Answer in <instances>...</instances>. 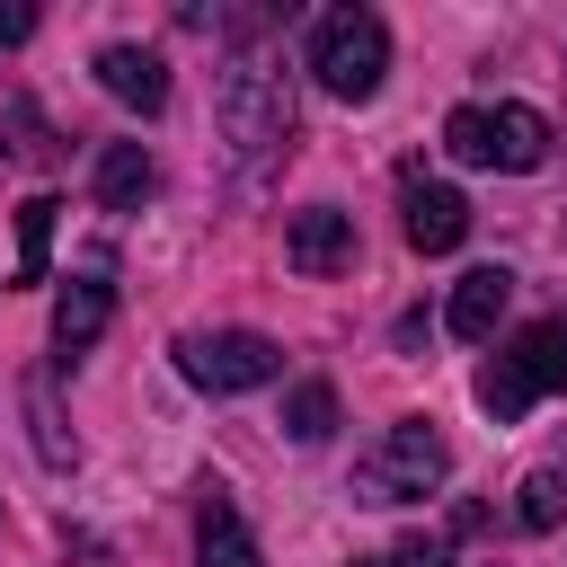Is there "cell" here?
<instances>
[{
  "label": "cell",
  "mask_w": 567,
  "mask_h": 567,
  "mask_svg": "<svg viewBox=\"0 0 567 567\" xmlns=\"http://www.w3.org/2000/svg\"><path fill=\"white\" fill-rule=\"evenodd\" d=\"M549 390H567V319H532L514 346H496L487 363H478V408L496 416V425H514L532 399H549Z\"/></svg>",
  "instance_id": "cell-1"
},
{
  "label": "cell",
  "mask_w": 567,
  "mask_h": 567,
  "mask_svg": "<svg viewBox=\"0 0 567 567\" xmlns=\"http://www.w3.org/2000/svg\"><path fill=\"white\" fill-rule=\"evenodd\" d=\"M443 151L461 159V168H540L549 159V115L540 106H452L443 115Z\"/></svg>",
  "instance_id": "cell-2"
},
{
  "label": "cell",
  "mask_w": 567,
  "mask_h": 567,
  "mask_svg": "<svg viewBox=\"0 0 567 567\" xmlns=\"http://www.w3.org/2000/svg\"><path fill=\"white\" fill-rule=\"evenodd\" d=\"M381 71H390V27H381L372 9H328V18L310 27V80H319L328 97L363 106V97L381 89Z\"/></svg>",
  "instance_id": "cell-3"
},
{
  "label": "cell",
  "mask_w": 567,
  "mask_h": 567,
  "mask_svg": "<svg viewBox=\"0 0 567 567\" xmlns=\"http://www.w3.org/2000/svg\"><path fill=\"white\" fill-rule=\"evenodd\" d=\"M221 142L239 151V168H266L292 142V89H284V71H266V62L221 71Z\"/></svg>",
  "instance_id": "cell-4"
},
{
  "label": "cell",
  "mask_w": 567,
  "mask_h": 567,
  "mask_svg": "<svg viewBox=\"0 0 567 567\" xmlns=\"http://www.w3.org/2000/svg\"><path fill=\"white\" fill-rule=\"evenodd\" d=\"M443 470H452L443 434L408 416V425H390V434L354 461V496H363V505H416V496H434V487H443Z\"/></svg>",
  "instance_id": "cell-5"
},
{
  "label": "cell",
  "mask_w": 567,
  "mask_h": 567,
  "mask_svg": "<svg viewBox=\"0 0 567 567\" xmlns=\"http://www.w3.org/2000/svg\"><path fill=\"white\" fill-rule=\"evenodd\" d=\"M177 372L213 399H239V390H266L284 372V346L257 337V328H186L177 337Z\"/></svg>",
  "instance_id": "cell-6"
},
{
  "label": "cell",
  "mask_w": 567,
  "mask_h": 567,
  "mask_svg": "<svg viewBox=\"0 0 567 567\" xmlns=\"http://www.w3.org/2000/svg\"><path fill=\"white\" fill-rule=\"evenodd\" d=\"M399 230H408L416 257H452L470 239V195L443 186V177H425V168H408L399 177Z\"/></svg>",
  "instance_id": "cell-7"
},
{
  "label": "cell",
  "mask_w": 567,
  "mask_h": 567,
  "mask_svg": "<svg viewBox=\"0 0 567 567\" xmlns=\"http://www.w3.org/2000/svg\"><path fill=\"white\" fill-rule=\"evenodd\" d=\"M284 266L292 275H346L354 266V213H337V204L292 213L284 221Z\"/></svg>",
  "instance_id": "cell-8"
},
{
  "label": "cell",
  "mask_w": 567,
  "mask_h": 567,
  "mask_svg": "<svg viewBox=\"0 0 567 567\" xmlns=\"http://www.w3.org/2000/svg\"><path fill=\"white\" fill-rule=\"evenodd\" d=\"M97 89H106L115 106H133V115H159V106H168V62H159L151 44H106V53H97Z\"/></svg>",
  "instance_id": "cell-9"
},
{
  "label": "cell",
  "mask_w": 567,
  "mask_h": 567,
  "mask_svg": "<svg viewBox=\"0 0 567 567\" xmlns=\"http://www.w3.org/2000/svg\"><path fill=\"white\" fill-rule=\"evenodd\" d=\"M505 301H514V275H505V266H470V275L452 284L443 328H452L461 346H487V337H496V319H505Z\"/></svg>",
  "instance_id": "cell-10"
},
{
  "label": "cell",
  "mask_w": 567,
  "mask_h": 567,
  "mask_svg": "<svg viewBox=\"0 0 567 567\" xmlns=\"http://www.w3.org/2000/svg\"><path fill=\"white\" fill-rule=\"evenodd\" d=\"M106 319H115V292H106L97 275H71L62 301H53V346H62V363H80V354L106 337Z\"/></svg>",
  "instance_id": "cell-11"
},
{
  "label": "cell",
  "mask_w": 567,
  "mask_h": 567,
  "mask_svg": "<svg viewBox=\"0 0 567 567\" xmlns=\"http://www.w3.org/2000/svg\"><path fill=\"white\" fill-rule=\"evenodd\" d=\"M195 567H266V549H257V532L239 523V505L213 487L204 496V523H195Z\"/></svg>",
  "instance_id": "cell-12"
},
{
  "label": "cell",
  "mask_w": 567,
  "mask_h": 567,
  "mask_svg": "<svg viewBox=\"0 0 567 567\" xmlns=\"http://www.w3.org/2000/svg\"><path fill=\"white\" fill-rule=\"evenodd\" d=\"M151 186H159V168H151L142 142H106V151H97V204H106V213H142Z\"/></svg>",
  "instance_id": "cell-13"
},
{
  "label": "cell",
  "mask_w": 567,
  "mask_h": 567,
  "mask_svg": "<svg viewBox=\"0 0 567 567\" xmlns=\"http://www.w3.org/2000/svg\"><path fill=\"white\" fill-rule=\"evenodd\" d=\"M53 195H27L18 204V284H44V257H53Z\"/></svg>",
  "instance_id": "cell-14"
},
{
  "label": "cell",
  "mask_w": 567,
  "mask_h": 567,
  "mask_svg": "<svg viewBox=\"0 0 567 567\" xmlns=\"http://www.w3.org/2000/svg\"><path fill=\"white\" fill-rule=\"evenodd\" d=\"M284 434H292V443H328V434H337V390H328V381H301V390L284 399Z\"/></svg>",
  "instance_id": "cell-15"
},
{
  "label": "cell",
  "mask_w": 567,
  "mask_h": 567,
  "mask_svg": "<svg viewBox=\"0 0 567 567\" xmlns=\"http://www.w3.org/2000/svg\"><path fill=\"white\" fill-rule=\"evenodd\" d=\"M27 416H35V452H44V470H71V461H80V443L62 434V408H53V381H44V372L27 381Z\"/></svg>",
  "instance_id": "cell-16"
},
{
  "label": "cell",
  "mask_w": 567,
  "mask_h": 567,
  "mask_svg": "<svg viewBox=\"0 0 567 567\" xmlns=\"http://www.w3.org/2000/svg\"><path fill=\"white\" fill-rule=\"evenodd\" d=\"M514 523H523V532H558V523H567V478H558V470H532V478L514 487Z\"/></svg>",
  "instance_id": "cell-17"
},
{
  "label": "cell",
  "mask_w": 567,
  "mask_h": 567,
  "mask_svg": "<svg viewBox=\"0 0 567 567\" xmlns=\"http://www.w3.org/2000/svg\"><path fill=\"white\" fill-rule=\"evenodd\" d=\"M354 567H452V549L425 540V532H408V540H390L381 558H354Z\"/></svg>",
  "instance_id": "cell-18"
},
{
  "label": "cell",
  "mask_w": 567,
  "mask_h": 567,
  "mask_svg": "<svg viewBox=\"0 0 567 567\" xmlns=\"http://www.w3.org/2000/svg\"><path fill=\"white\" fill-rule=\"evenodd\" d=\"M35 35V9L27 0H0V44H27Z\"/></svg>",
  "instance_id": "cell-19"
}]
</instances>
